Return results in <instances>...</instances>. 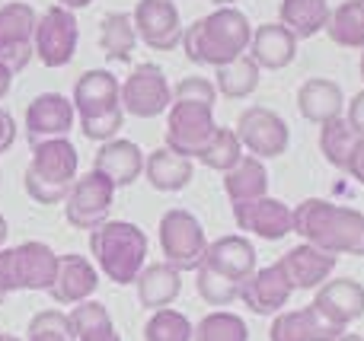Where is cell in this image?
I'll return each instance as SVG.
<instances>
[{
	"mask_svg": "<svg viewBox=\"0 0 364 341\" xmlns=\"http://www.w3.org/2000/svg\"><path fill=\"white\" fill-rule=\"evenodd\" d=\"M233 220L240 230L259 236V240L278 242L288 233H294V208L282 201V198H256V201H240L233 204Z\"/></svg>",
	"mask_w": 364,
	"mask_h": 341,
	"instance_id": "cell-14",
	"label": "cell"
},
{
	"mask_svg": "<svg viewBox=\"0 0 364 341\" xmlns=\"http://www.w3.org/2000/svg\"><path fill=\"white\" fill-rule=\"evenodd\" d=\"M16 291V281H13V262H10V249H0V306L10 294Z\"/></svg>",
	"mask_w": 364,
	"mask_h": 341,
	"instance_id": "cell-41",
	"label": "cell"
},
{
	"mask_svg": "<svg viewBox=\"0 0 364 341\" xmlns=\"http://www.w3.org/2000/svg\"><path fill=\"white\" fill-rule=\"evenodd\" d=\"M224 191L233 204L265 198L269 195V169H265V163L246 153L230 172H224Z\"/></svg>",
	"mask_w": 364,
	"mask_h": 341,
	"instance_id": "cell-29",
	"label": "cell"
},
{
	"mask_svg": "<svg viewBox=\"0 0 364 341\" xmlns=\"http://www.w3.org/2000/svg\"><path fill=\"white\" fill-rule=\"evenodd\" d=\"M173 86L166 80L164 67L157 64H138L125 83H122V108L134 118H157L170 112Z\"/></svg>",
	"mask_w": 364,
	"mask_h": 341,
	"instance_id": "cell-10",
	"label": "cell"
},
{
	"mask_svg": "<svg viewBox=\"0 0 364 341\" xmlns=\"http://www.w3.org/2000/svg\"><path fill=\"white\" fill-rule=\"evenodd\" d=\"M314 306L339 329H348L364 316V284L355 278H336L316 291Z\"/></svg>",
	"mask_w": 364,
	"mask_h": 341,
	"instance_id": "cell-21",
	"label": "cell"
},
{
	"mask_svg": "<svg viewBox=\"0 0 364 341\" xmlns=\"http://www.w3.org/2000/svg\"><path fill=\"white\" fill-rule=\"evenodd\" d=\"M134 45H138V32H134L132 13H106L100 23V48L106 55V61H132Z\"/></svg>",
	"mask_w": 364,
	"mask_h": 341,
	"instance_id": "cell-30",
	"label": "cell"
},
{
	"mask_svg": "<svg viewBox=\"0 0 364 341\" xmlns=\"http://www.w3.org/2000/svg\"><path fill=\"white\" fill-rule=\"evenodd\" d=\"M96 287H100V272H96L93 262L87 255L68 252L58 259V274L48 294L58 306H77L93 297Z\"/></svg>",
	"mask_w": 364,
	"mask_h": 341,
	"instance_id": "cell-18",
	"label": "cell"
},
{
	"mask_svg": "<svg viewBox=\"0 0 364 341\" xmlns=\"http://www.w3.org/2000/svg\"><path fill=\"white\" fill-rule=\"evenodd\" d=\"M90 4H96V0H58V6H64V10H83V6H90Z\"/></svg>",
	"mask_w": 364,
	"mask_h": 341,
	"instance_id": "cell-46",
	"label": "cell"
},
{
	"mask_svg": "<svg viewBox=\"0 0 364 341\" xmlns=\"http://www.w3.org/2000/svg\"><path fill=\"white\" fill-rule=\"evenodd\" d=\"M233 131H237L243 150H250V157L256 160H278L288 153L291 144L288 121L265 106H250L246 112H240Z\"/></svg>",
	"mask_w": 364,
	"mask_h": 341,
	"instance_id": "cell-8",
	"label": "cell"
},
{
	"mask_svg": "<svg viewBox=\"0 0 364 341\" xmlns=\"http://www.w3.org/2000/svg\"><path fill=\"white\" fill-rule=\"evenodd\" d=\"M58 259L61 255H55V249L36 240L19 242L16 249H10L16 291H51L58 274Z\"/></svg>",
	"mask_w": 364,
	"mask_h": 341,
	"instance_id": "cell-16",
	"label": "cell"
},
{
	"mask_svg": "<svg viewBox=\"0 0 364 341\" xmlns=\"http://www.w3.org/2000/svg\"><path fill=\"white\" fill-rule=\"evenodd\" d=\"M195 325L179 310H157L144 325V341H192Z\"/></svg>",
	"mask_w": 364,
	"mask_h": 341,
	"instance_id": "cell-37",
	"label": "cell"
},
{
	"mask_svg": "<svg viewBox=\"0 0 364 341\" xmlns=\"http://www.w3.org/2000/svg\"><path fill=\"white\" fill-rule=\"evenodd\" d=\"M144 176L151 182V189H157V191H182L192 182L195 166L188 157H179L170 147H157L144 160Z\"/></svg>",
	"mask_w": 364,
	"mask_h": 341,
	"instance_id": "cell-27",
	"label": "cell"
},
{
	"mask_svg": "<svg viewBox=\"0 0 364 341\" xmlns=\"http://www.w3.org/2000/svg\"><path fill=\"white\" fill-rule=\"evenodd\" d=\"M336 341H364V335H352V332H346V335L336 338Z\"/></svg>",
	"mask_w": 364,
	"mask_h": 341,
	"instance_id": "cell-48",
	"label": "cell"
},
{
	"mask_svg": "<svg viewBox=\"0 0 364 341\" xmlns=\"http://www.w3.org/2000/svg\"><path fill=\"white\" fill-rule=\"evenodd\" d=\"M4 242H6V220H4V214H0V249H4Z\"/></svg>",
	"mask_w": 364,
	"mask_h": 341,
	"instance_id": "cell-47",
	"label": "cell"
},
{
	"mask_svg": "<svg viewBox=\"0 0 364 341\" xmlns=\"http://www.w3.org/2000/svg\"><path fill=\"white\" fill-rule=\"evenodd\" d=\"M291 294H294V287L288 284V278L282 274V268H278V262H275V265H269V268H256V274H252L243 284V291H240V300H243V303L250 306V313H256V316H278L282 306H288Z\"/></svg>",
	"mask_w": 364,
	"mask_h": 341,
	"instance_id": "cell-23",
	"label": "cell"
},
{
	"mask_svg": "<svg viewBox=\"0 0 364 341\" xmlns=\"http://www.w3.org/2000/svg\"><path fill=\"white\" fill-rule=\"evenodd\" d=\"M294 233L329 255H364V211L326 198H304L294 208Z\"/></svg>",
	"mask_w": 364,
	"mask_h": 341,
	"instance_id": "cell-1",
	"label": "cell"
},
{
	"mask_svg": "<svg viewBox=\"0 0 364 341\" xmlns=\"http://www.w3.org/2000/svg\"><path fill=\"white\" fill-rule=\"evenodd\" d=\"M74 102L61 93H42L26 106V134L29 144H42V140L68 138L74 128Z\"/></svg>",
	"mask_w": 364,
	"mask_h": 341,
	"instance_id": "cell-15",
	"label": "cell"
},
{
	"mask_svg": "<svg viewBox=\"0 0 364 341\" xmlns=\"http://www.w3.org/2000/svg\"><path fill=\"white\" fill-rule=\"evenodd\" d=\"M132 19H134V32H138V38L147 48L173 51L176 45H182L186 26H182L173 0H138Z\"/></svg>",
	"mask_w": 364,
	"mask_h": 341,
	"instance_id": "cell-13",
	"label": "cell"
},
{
	"mask_svg": "<svg viewBox=\"0 0 364 341\" xmlns=\"http://www.w3.org/2000/svg\"><path fill=\"white\" fill-rule=\"evenodd\" d=\"M77 169H80V157L68 138L32 144V160L23 172L26 195L36 204H61L70 185L77 182Z\"/></svg>",
	"mask_w": 364,
	"mask_h": 341,
	"instance_id": "cell-5",
	"label": "cell"
},
{
	"mask_svg": "<svg viewBox=\"0 0 364 341\" xmlns=\"http://www.w3.org/2000/svg\"><path fill=\"white\" fill-rule=\"evenodd\" d=\"M361 77H364V51H361Z\"/></svg>",
	"mask_w": 364,
	"mask_h": 341,
	"instance_id": "cell-51",
	"label": "cell"
},
{
	"mask_svg": "<svg viewBox=\"0 0 364 341\" xmlns=\"http://www.w3.org/2000/svg\"><path fill=\"white\" fill-rule=\"evenodd\" d=\"M13 70L6 67V64H0V99H6V96H10V89H13Z\"/></svg>",
	"mask_w": 364,
	"mask_h": 341,
	"instance_id": "cell-45",
	"label": "cell"
},
{
	"mask_svg": "<svg viewBox=\"0 0 364 341\" xmlns=\"http://www.w3.org/2000/svg\"><path fill=\"white\" fill-rule=\"evenodd\" d=\"M252 26L243 10L237 6H218L214 13L195 19L182 32V51L192 64L201 67H224L237 57L250 55Z\"/></svg>",
	"mask_w": 364,
	"mask_h": 341,
	"instance_id": "cell-2",
	"label": "cell"
},
{
	"mask_svg": "<svg viewBox=\"0 0 364 341\" xmlns=\"http://www.w3.org/2000/svg\"><path fill=\"white\" fill-rule=\"evenodd\" d=\"M326 35L339 48H364V0H346L336 6Z\"/></svg>",
	"mask_w": 364,
	"mask_h": 341,
	"instance_id": "cell-32",
	"label": "cell"
},
{
	"mask_svg": "<svg viewBox=\"0 0 364 341\" xmlns=\"http://www.w3.org/2000/svg\"><path fill=\"white\" fill-rule=\"evenodd\" d=\"M68 316L70 325H74V335L80 341H122V335L112 325V316H109V310L100 300H83Z\"/></svg>",
	"mask_w": 364,
	"mask_h": 341,
	"instance_id": "cell-31",
	"label": "cell"
},
{
	"mask_svg": "<svg viewBox=\"0 0 364 341\" xmlns=\"http://www.w3.org/2000/svg\"><path fill=\"white\" fill-rule=\"evenodd\" d=\"M346 121L352 125V131L364 140V89H361V93H355L352 102L346 106Z\"/></svg>",
	"mask_w": 364,
	"mask_h": 341,
	"instance_id": "cell-42",
	"label": "cell"
},
{
	"mask_svg": "<svg viewBox=\"0 0 364 341\" xmlns=\"http://www.w3.org/2000/svg\"><path fill=\"white\" fill-rule=\"evenodd\" d=\"M243 157L246 153H243V144H240L237 131H233V128H218L211 144L201 150L198 163L208 166V169H214V172H230Z\"/></svg>",
	"mask_w": 364,
	"mask_h": 341,
	"instance_id": "cell-35",
	"label": "cell"
},
{
	"mask_svg": "<svg viewBox=\"0 0 364 341\" xmlns=\"http://www.w3.org/2000/svg\"><path fill=\"white\" fill-rule=\"evenodd\" d=\"M195 287H198V297L205 300L208 306H230L233 300H240V291H243L240 284L220 278V274H214L211 268H205V265L195 272Z\"/></svg>",
	"mask_w": 364,
	"mask_h": 341,
	"instance_id": "cell-38",
	"label": "cell"
},
{
	"mask_svg": "<svg viewBox=\"0 0 364 341\" xmlns=\"http://www.w3.org/2000/svg\"><path fill=\"white\" fill-rule=\"evenodd\" d=\"M90 252L112 284H134L147 268V233L138 223L106 220L90 233Z\"/></svg>",
	"mask_w": 364,
	"mask_h": 341,
	"instance_id": "cell-4",
	"label": "cell"
},
{
	"mask_svg": "<svg viewBox=\"0 0 364 341\" xmlns=\"http://www.w3.org/2000/svg\"><path fill=\"white\" fill-rule=\"evenodd\" d=\"M211 4H218V6H233L237 0H211Z\"/></svg>",
	"mask_w": 364,
	"mask_h": 341,
	"instance_id": "cell-49",
	"label": "cell"
},
{
	"mask_svg": "<svg viewBox=\"0 0 364 341\" xmlns=\"http://www.w3.org/2000/svg\"><path fill=\"white\" fill-rule=\"evenodd\" d=\"M346 335V329L323 319L314 303L301 310H282L269 325V341H336Z\"/></svg>",
	"mask_w": 364,
	"mask_h": 341,
	"instance_id": "cell-19",
	"label": "cell"
},
{
	"mask_svg": "<svg viewBox=\"0 0 364 341\" xmlns=\"http://www.w3.org/2000/svg\"><path fill=\"white\" fill-rule=\"evenodd\" d=\"M36 10L23 0L0 6V64H6L13 74H19L36 55Z\"/></svg>",
	"mask_w": 364,
	"mask_h": 341,
	"instance_id": "cell-11",
	"label": "cell"
},
{
	"mask_svg": "<svg viewBox=\"0 0 364 341\" xmlns=\"http://www.w3.org/2000/svg\"><path fill=\"white\" fill-rule=\"evenodd\" d=\"M358 140L361 138L352 131V125L346 121V115L326 121V125H320V153L326 157L329 166H336V169H342V172H346V166H348V160H352V150H355Z\"/></svg>",
	"mask_w": 364,
	"mask_h": 341,
	"instance_id": "cell-34",
	"label": "cell"
},
{
	"mask_svg": "<svg viewBox=\"0 0 364 341\" xmlns=\"http://www.w3.org/2000/svg\"><path fill=\"white\" fill-rule=\"evenodd\" d=\"M173 99H192V102H208L214 106L218 102V86L205 77H182L173 89Z\"/></svg>",
	"mask_w": 364,
	"mask_h": 341,
	"instance_id": "cell-40",
	"label": "cell"
},
{
	"mask_svg": "<svg viewBox=\"0 0 364 341\" xmlns=\"http://www.w3.org/2000/svg\"><path fill=\"white\" fill-rule=\"evenodd\" d=\"M201 265L243 287L256 274V249H252V242L246 236H220V240L208 242Z\"/></svg>",
	"mask_w": 364,
	"mask_h": 341,
	"instance_id": "cell-20",
	"label": "cell"
},
{
	"mask_svg": "<svg viewBox=\"0 0 364 341\" xmlns=\"http://www.w3.org/2000/svg\"><path fill=\"white\" fill-rule=\"evenodd\" d=\"M70 316L61 310H42L29 319V341H74Z\"/></svg>",
	"mask_w": 364,
	"mask_h": 341,
	"instance_id": "cell-39",
	"label": "cell"
},
{
	"mask_svg": "<svg viewBox=\"0 0 364 341\" xmlns=\"http://www.w3.org/2000/svg\"><path fill=\"white\" fill-rule=\"evenodd\" d=\"M74 112L80 115V131L87 140H115L125 121L122 83L109 70H87L74 83Z\"/></svg>",
	"mask_w": 364,
	"mask_h": 341,
	"instance_id": "cell-3",
	"label": "cell"
},
{
	"mask_svg": "<svg viewBox=\"0 0 364 341\" xmlns=\"http://www.w3.org/2000/svg\"><path fill=\"white\" fill-rule=\"evenodd\" d=\"M329 10L326 0H282L278 6V23L301 42V38H314L329 26Z\"/></svg>",
	"mask_w": 364,
	"mask_h": 341,
	"instance_id": "cell-28",
	"label": "cell"
},
{
	"mask_svg": "<svg viewBox=\"0 0 364 341\" xmlns=\"http://www.w3.org/2000/svg\"><path fill=\"white\" fill-rule=\"evenodd\" d=\"M93 172L106 176L115 189L134 185L144 176V150L134 140H125V138L106 140L93 157Z\"/></svg>",
	"mask_w": 364,
	"mask_h": 341,
	"instance_id": "cell-22",
	"label": "cell"
},
{
	"mask_svg": "<svg viewBox=\"0 0 364 341\" xmlns=\"http://www.w3.org/2000/svg\"><path fill=\"white\" fill-rule=\"evenodd\" d=\"M138 303L144 310H166L173 300L182 294V272H176L166 262H154L138 274Z\"/></svg>",
	"mask_w": 364,
	"mask_h": 341,
	"instance_id": "cell-26",
	"label": "cell"
},
{
	"mask_svg": "<svg viewBox=\"0 0 364 341\" xmlns=\"http://www.w3.org/2000/svg\"><path fill=\"white\" fill-rule=\"evenodd\" d=\"M278 268L294 291H320L329 281V274L336 272V255L323 252L310 242H301L278 259Z\"/></svg>",
	"mask_w": 364,
	"mask_h": 341,
	"instance_id": "cell-17",
	"label": "cell"
},
{
	"mask_svg": "<svg viewBox=\"0 0 364 341\" xmlns=\"http://www.w3.org/2000/svg\"><path fill=\"white\" fill-rule=\"evenodd\" d=\"M115 204V185L109 182L100 172H87V176H77V182L70 185L68 198H64V214L68 223L77 230H90L109 220V211Z\"/></svg>",
	"mask_w": 364,
	"mask_h": 341,
	"instance_id": "cell-9",
	"label": "cell"
},
{
	"mask_svg": "<svg viewBox=\"0 0 364 341\" xmlns=\"http://www.w3.org/2000/svg\"><path fill=\"white\" fill-rule=\"evenodd\" d=\"M13 140H16V121H13L10 112H4V108H0V153L10 150Z\"/></svg>",
	"mask_w": 364,
	"mask_h": 341,
	"instance_id": "cell-43",
	"label": "cell"
},
{
	"mask_svg": "<svg viewBox=\"0 0 364 341\" xmlns=\"http://www.w3.org/2000/svg\"><path fill=\"white\" fill-rule=\"evenodd\" d=\"M0 341H19L16 335H4V332H0Z\"/></svg>",
	"mask_w": 364,
	"mask_h": 341,
	"instance_id": "cell-50",
	"label": "cell"
},
{
	"mask_svg": "<svg viewBox=\"0 0 364 341\" xmlns=\"http://www.w3.org/2000/svg\"><path fill=\"white\" fill-rule=\"evenodd\" d=\"M250 57L259 70H284L297 57V38L282 23H262L252 29Z\"/></svg>",
	"mask_w": 364,
	"mask_h": 341,
	"instance_id": "cell-25",
	"label": "cell"
},
{
	"mask_svg": "<svg viewBox=\"0 0 364 341\" xmlns=\"http://www.w3.org/2000/svg\"><path fill=\"white\" fill-rule=\"evenodd\" d=\"M346 172L355 179V182L364 189V140H358L355 144V150H352V160H348V166H346Z\"/></svg>",
	"mask_w": 364,
	"mask_h": 341,
	"instance_id": "cell-44",
	"label": "cell"
},
{
	"mask_svg": "<svg viewBox=\"0 0 364 341\" xmlns=\"http://www.w3.org/2000/svg\"><path fill=\"white\" fill-rule=\"evenodd\" d=\"M160 249L164 262L176 272H198L208 252V236L198 217L186 208H173L160 217Z\"/></svg>",
	"mask_w": 364,
	"mask_h": 341,
	"instance_id": "cell-6",
	"label": "cell"
},
{
	"mask_svg": "<svg viewBox=\"0 0 364 341\" xmlns=\"http://www.w3.org/2000/svg\"><path fill=\"white\" fill-rule=\"evenodd\" d=\"M77 42H80V29H77V16L64 6H48L38 16L36 26V57L45 67H64L74 61Z\"/></svg>",
	"mask_w": 364,
	"mask_h": 341,
	"instance_id": "cell-12",
	"label": "cell"
},
{
	"mask_svg": "<svg viewBox=\"0 0 364 341\" xmlns=\"http://www.w3.org/2000/svg\"><path fill=\"white\" fill-rule=\"evenodd\" d=\"M259 64L252 61L250 55H243V57H237V61H230V64H224V67H218V93L224 96V99H246L250 93H256V86H259Z\"/></svg>",
	"mask_w": 364,
	"mask_h": 341,
	"instance_id": "cell-33",
	"label": "cell"
},
{
	"mask_svg": "<svg viewBox=\"0 0 364 341\" xmlns=\"http://www.w3.org/2000/svg\"><path fill=\"white\" fill-rule=\"evenodd\" d=\"M346 106L348 99L342 93V86L336 80H326V77H310L297 89V112H301V118L314 121V125H326L333 118H342Z\"/></svg>",
	"mask_w": 364,
	"mask_h": 341,
	"instance_id": "cell-24",
	"label": "cell"
},
{
	"mask_svg": "<svg viewBox=\"0 0 364 341\" xmlns=\"http://www.w3.org/2000/svg\"><path fill=\"white\" fill-rule=\"evenodd\" d=\"M192 341H250V329H246L243 316L227 310H214L195 325Z\"/></svg>",
	"mask_w": 364,
	"mask_h": 341,
	"instance_id": "cell-36",
	"label": "cell"
},
{
	"mask_svg": "<svg viewBox=\"0 0 364 341\" xmlns=\"http://www.w3.org/2000/svg\"><path fill=\"white\" fill-rule=\"evenodd\" d=\"M214 131V106L192 99H173L170 112H166V144L173 153L188 160H198L201 150L211 144Z\"/></svg>",
	"mask_w": 364,
	"mask_h": 341,
	"instance_id": "cell-7",
	"label": "cell"
}]
</instances>
